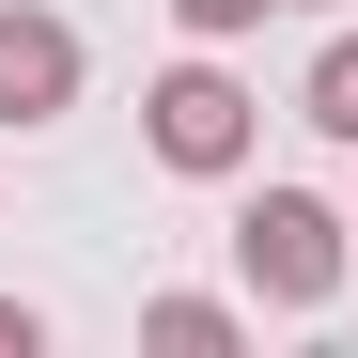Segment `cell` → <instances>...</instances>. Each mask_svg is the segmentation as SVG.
Returning a JSON list of instances; mask_svg holds the SVG:
<instances>
[{"label":"cell","mask_w":358,"mask_h":358,"mask_svg":"<svg viewBox=\"0 0 358 358\" xmlns=\"http://www.w3.org/2000/svg\"><path fill=\"white\" fill-rule=\"evenodd\" d=\"M141 327H156L171 358H218V343H234V312H218V296H156V312H141Z\"/></svg>","instance_id":"5b68a950"},{"label":"cell","mask_w":358,"mask_h":358,"mask_svg":"<svg viewBox=\"0 0 358 358\" xmlns=\"http://www.w3.org/2000/svg\"><path fill=\"white\" fill-rule=\"evenodd\" d=\"M234 265H250L265 312H327V296H343V218L312 187H265L250 218H234Z\"/></svg>","instance_id":"6da1fadb"},{"label":"cell","mask_w":358,"mask_h":358,"mask_svg":"<svg viewBox=\"0 0 358 358\" xmlns=\"http://www.w3.org/2000/svg\"><path fill=\"white\" fill-rule=\"evenodd\" d=\"M0 358H47V312H31V296H0Z\"/></svg>","instance_id":"52a82bcc"},{"label":"cell","mask_w":358,"mask_h":358,"mask_svg":"<svg viewBox=\"0 0 358 358\" xmlns=\"http://www.w3.org/2000/svg\"><path fill=\"white\" fill-rule=\"evenodd\" d=\"M141 141H156L171 171H203V187H218V171H250L265 94H250V78H218V63H171V78L141 94Z\"/></svg>","instance_id":"7a4b0ae2"},{"label":"cell","mask_w":358,"mask_h":358,"mask_svg":"<svg viewBox=\"0 0 358 358\" xmlns=\"http://www.w3.org/2000/svg\"><path fill=\"white\" fill-rule=\"evenodd\" d=\"M296 125L358 141V31H327V47H312V78H296Z\"/></svg>","instance_id":"277c9868"},{"label":"cell","mask_w":358,"mask_h":358,"mask_svg":"<svg viewBox=\"0 0 358 358\" xmlns=\"http://www.w3.org/2000/svg\"><path fill=\"white\" fill-rule=\"evenodd\" d=\"M78 109V31L47 0H0V125H63Z\"/></svg>","instance_id":"3957f363"},{"label":"cell","mask_w":358,"mask_h":358,"mask_svg":"<svg viewBox=\"0 0 358 358\" xmlns=\"http://www.w3.org/2000/svg\"><path fill=\"white\" fill-rule=\"evenodd\" d=\"M171 16H187L203 47H234V31H265V0H171Z\"/></svg>","instance_id":"8992f818"}]
</instances>
